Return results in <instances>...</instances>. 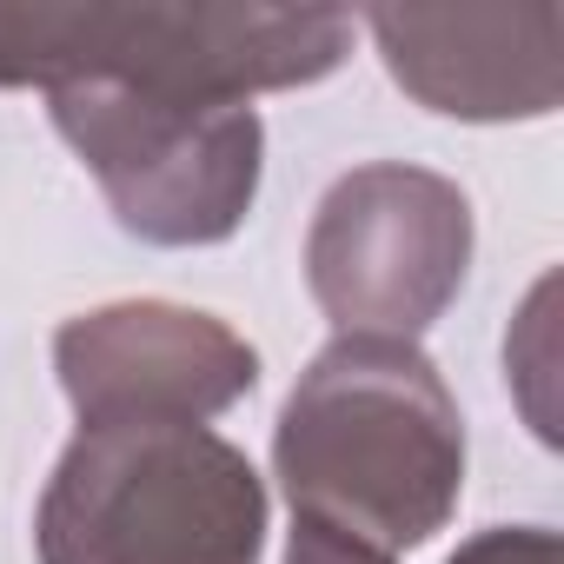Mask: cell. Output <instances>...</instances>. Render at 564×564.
<instances>
[{
  "label": "cell",
  "instance_id": "6da1fadb",
  "mask_svg": "<svg viewBox=\"0 0 564 564\" xmlns=\"http://www.w3.org/2000/svg\"><path fill=\"white\" fill-rule=\"evenodd\" d=\"M272 458L293 511L399 557L465 491V419L412 339L339 333L279 412Z\"/></svg>",
  "mask_w": 564,
  "mask_h": 564
},
{
  "label": "cell",
  "instance_id": "7a4b0ae2",
  "mask_svg": "<svg viewBox=\"0 0 564 564\" xmlns=\"http://www.w3.org/2000/svg\"><path fill=\"white\" fill-rule=\"evenodd\" d=\"M352 21L326 8H0V87H127L246 107L326 80Z\"/></svg>",
  "mask_w": 564,
  "mask_h": 564
},
{
  "label": "cell",
  "instance_id": "3957f363",
  "mask_svg": "<svg viewBox=\"0 0 564 564\" xmlns=\"http://www.w3.org/2000/svg\"><path fill=\"white\" fill-rule=\"evenodd\" d=\"M41 564H259L265 485L206 425H80L34 518Z\"/></svg>",
  "mask_w": 564,
  "mask_h": 564
},
{
  "label": "cell",
  "instance_id": "277c9868",
  "mask_svg": "<svg viewBox=\"0 0 564 564\" xmlns=\"http://www.w3.org/2000/svg\"><path fill=\"white\" fill-rule=\"evenodd\" d=\"M47 100L61 140L87 160L127 232L153 246H213L252 213L265 153L252 107L153 100L127 87H61Z\"/></svg>",
  "mask_w": 564,
  "mask_h": 564
},
{
  "label": "cell",
  "instance_id": "5b68a950",
  "mask_svg": "<svg viewBox=\"0 0 564 564\" xmlns=\"http://www.w3.org/2000/svg\"><path fill=\"white\" fill-rule=\"evenodd\" d=\"M471 199L425 166H359L346 173L306 239L313 300L339 333L412 339L465 286Z\"/></svg>",
  "mask_w": 564,
  "mask_h": 564
},
{
  "label": "cell",
  "instance_id": "8992f818",
  "mask_svg": "<svg viewBox=\"0 0 564 564\" xmlns=\"http://www.w3.org/2000/svg\"><path fill=\"white\" fill-rule=\"evenodd\" d=\"M54 366L80 425H120V419L206 425L213 412L239 405L259 386V352L226 319L166 300L100 306L67 319L54 339Z\"/></svg>",
  "mask_w": 564,
  "mask_h": 564
},
{
  "label": "cell",
  "instance_id": "52a82bcc",
  "mask_svg": "<svg viewBox=\"0 0 564 564\" xmlns=\"http://www.w3.org/2000/svg\"><path fill=\"white\" fill-rule=\"evenodd\" d=\"M392 80L452 120H538L564 87V14L557 8H379L366 14Z\"/></svg>",
  "mask_w": 564,
  "mask_h": 564
},
{
  "label": "cell",
  "instance_id": "ba28073f",
  "mask_svg": "<svg viewBox=\"0 0 564 564\" xmlns=\"http://www.w3.org/2000/svg\"><path fill=\"white\" fill-rule=\"evenodd\" d=\"M286 564H399V557H392V551H379V544H366V538H352V531H339V524H326V518L293 511Z\"/></svg>",
  "mask_w": 564,
  "mask_h": 564
},
{
  "label": "cell",
  "instance_id": "9c48e42d",
  "mask_svg": "<svg viewBox=\"0 0 564 564\" xmlns=\"http://www.w3.org/2000/svg\"><path fill=\"white\" fill-rule=\"evenodd\" d=\"M452 564H564V551L544 524H498V531L471 538Z\"/></svg>",
  "mask_w": 564,
  "mask_h": 564
}]
</instances>
